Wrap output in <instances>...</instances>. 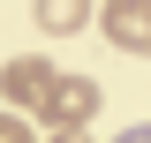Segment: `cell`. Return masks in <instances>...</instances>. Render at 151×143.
I'll use <instances>...</instances> for the list:
<instances>
[{
	"label": "cell",
	"instance_id": "1",
	"mask_svg": "<svg viewBox=\"0 0 151 143\" xmlns=\"http://www.w3.org/2000/svg\"><path fill=\"white\" fill-rule=\"evenodd\" d=\"M60 68L45 53H15V60H0V98H8V113H23V121H38L45 113V98H53Z\"/></svg>",
	"mask_w": 151,
	"mask_h": 143
},
{
	"label": "cell",
	"instance_id": "2",
	"mask_svg": "<svg viewBox=\"0 0 151 143\" xmlns=\"http://www.w3.org/2000/svg\"><path fill=\"white\" fill-rule=\"evenodd\" d=\"M91 113H98V83L91 75H60L38 121H45V136H53V128H91Z\"/></svg>",
	"mask_w": 151,
	"mask_h": 143
},
{
	"label": "cell",
	"instance_id": "3",
	"mask_svg": "<svg viewBox=\"0 0 151 143\" xmlns=\"http://www.w3.org/2000/svg\"><path fill=\"white\" fill-rule=\"evenodd\" d=\"M98 23H106V38L121 45V53L151 60V0H106V8H98Z\"/></svg>",
	"mask_w": 151,
	"mask_h": 143
},
{
	"label": "cell",
	"instance_id": "4",
	"mask_svg": "<svg viewBox=\"0 0 151 143\" xmlns=\"http://www.w3.org/2000/svg\"><path fill=\"white\" fill-rule=\"evenodd\" d=\"M83 23H98L83 0H53V8H38V38H76Z\"/></svg>",
	"mask_w": 151,
	"mask_h": 143
},
{
	"label": "cell",
	"instance_id": "5",
	"mask_svg": "<svg viewBox=\"0 0 151 143\" xmlns=\"http://www.w3.org/2000/svg\"><path fill=\"white\" fill-rule=\"evenodd\" d=\"M0 143H45V136H38L23 113H0Z\"/></svg>",
	"mask_w": 151,
	"mask_h": 143
},
{
	"label": "cell",
	"instance_id": "6",
	"mask_svg": "<svg viewBox=\"0 0 151 143\" xmlns=\"http://www.w3.org/2000/svg\"><path fill=\"white\" fill-rule=\"evenodd\" d=\"M45 143H91V128H53Z\"/></svg>",
	"mask_w": 151,
	"mask_h": 143
},
{
	"label": "cell",
	"instance_id": "7",
	"mask_svg": "<svg viewBox=\"0 0 151 143\" xmlns=\"http://www.w3.org/2000/svg\"><path fill=\"white\" fill-rule=\"evenodd\" d=\"M113 143H151V128H121V136H113Z\"/></svg>",
	"mask_w": 151,
	"mask_h": 143
}]
</instances>
